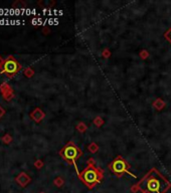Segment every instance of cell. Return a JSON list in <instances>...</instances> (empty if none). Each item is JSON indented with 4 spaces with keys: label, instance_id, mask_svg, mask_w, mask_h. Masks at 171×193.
<instances>
[{
    "label": "cell",
    "instance_id": "obj_1",
    "mask_svg": "<svg viewBox=\"0 0 171 193\" xmlns=\"http://www.w3.org/2000/svg\"><path fill=\"white\" fill-rule=\"evenodd\" d=\"M80 179L87 186L92 188L93 186H95V184L100 182L102 179V173L93 164H89L88 167L80 174Z\"/></svg>",
    "mask_w": 171,
    "mask_h": 193
},
{
    "label": "cell",
    "instance_id": "obj_4",
    "mask_svg": "<svg viewBox=\"0 0 171 193\" xmlns=\"http://www.w3.org/2000/svg\"><path fill=\"white\" fill-rule=\"evenodd\" d=\"M146 187H147V189H148V191H150V192H158L159 193V191H160V187H161L160 181H159L157 178L151 177V178H149L148 181H147Z\"/></svg>",
    "mask_w": 171,
    "mask_h": 193
},
{
    "label": "cell",
    "instance_id": "obj_6",
    "mask_svg": "<svg viewBox=\"0 0 171 193\" xmlns=\"http://www.w3.org/2000/svg\"><path fill=\"white\" fill-rule=\"evenodd\" d=\"M5 14V10L4 9H0V15H3Z\"/></svg>",
    "mask_w": 171,
    "mask_h": 193
},
{
    "label": "cell",
    "instance_id": "obj_5",
    "mask_svg": "<svg viewBox=\"0 0 171 193\" xmlns=\"http://www.w3.org/2000/svg\"><path fill=\"white\" fill-rule=\"evenodd\" d=\"M4 68H5V71H6L7 72L11 74V72L16 71V69H17V63L15 62H13V60H8V62H5Z\"/></svg>",
    "mask_w": 171,
    "mask_h": 193
},
{
    "label": "cell",
    "instance_id": "obj_2",
    "mask_svg": "<svg viewBox=\"0 0 171 193\" xmlns=\"http://www.w3.org/2000/svg\"><path fill=\"white\" fill-rule=\"evenodd\" d=\"M82 154L83 153L81 152V150L74 143H68L67 146L64 148V150L62 151V155L64 156V158L67 160V161L73 163L74 165V168H76L78 174H79V170H78V166L76 164V162L77 160L82 156Z\"/></svg>",
    "mask_w": 171,
    "mask_h": 193
},
{
    "label": "cell",
    "instance_id": "obj_3",
    "mask_svg": "<svg viewBox=\"0 0 171 193\" xmlns=\"http://www.w3.org/2000/svg\"><path fill=\"white\" fill-rule=\"evenodd\" d=\"M128 167L129 166L127 164V162H126L123 158H121V157H118L117 159H115L112 164H111V170H112L115 174L118 175V176H120V175L123 173H128V174H130L132 177L135 178V175L132 174L131 172L128 170Z\"/></svg>",
    "mask_w": 171,
    "mask_h": 193
},
{
    "label": "cell",
    "instance_id": "obj_7",
    "mask_svg": "<svg viewBox=\"0 0 171 193\" xmlns=\"http://www.w3.org/2000/svg\"><path fill=\"white\" fill-rule=\"evenodd\" d=\"M168 33H170V37H167V38L169 39V41H171V30H169V31H168Z\"/></svg>",
    "mask_w": 171,
    "mask_h": 193
}]
</instances>
